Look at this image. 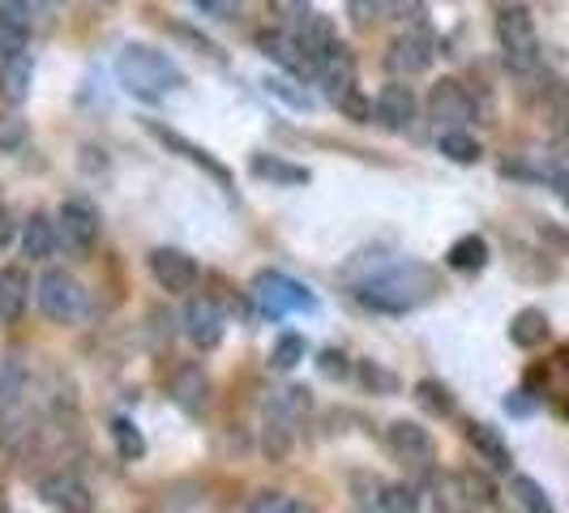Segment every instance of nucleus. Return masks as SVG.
I'll list each match as a JSON object with an SVG mask.
<instances>
[{
	"mask_svg": "<svg viewBox=\"0 0 569 513\" xmlns=\"http://www.w3.org/2000/svg\"><path fill=\"white\" fill-rule=\"evenodd\" d=\"M428 120H437L446 133L450 129H462L471 115H476V99L467 94V86L455 82V78H441V82L428 90Z\"/></svg>",
	"mask_w": 569,
	"mask_h": 513,
	"instance_id": "8",
	"label": "nucleus"
},
{
	"mask_svg": "<svg viewBox=\"0 0 569 513\" xmlns=\"http://www.w3.org/2000/svg\"><path fill=\"white\" fill-rule=\"evenodd\" d=\"M150 133H154V138H163L168 145H176V150H184V159H193V163H201V168L210 171L214 180H223V184H228V171L219 168V163H214V159H210L206 150H198V145H189L184 138H180V133H168V129H159V124H150Z\"/></svg>",
	"mask_w": 569,
	"mask_h": 513,
	"instance_id": "29",
	"label": "nucleus"
},
{
	"mask_svg": "<svg viewBox=\"0 0 569 513\" xmlns=\"http://www.w3.org/2000/svg\"><path fill=\"white\" fill-rule=\"evenodd\" d=\"M201 13H228L231 9V0H193Z\"/></svg>",
	"mask_w": 569,
	"mask_h": 513,
	"instance_id": "44",
	"label": "nucleus"
},
{
	"mask_svg": "<svg viewBox=\"0 0 569 513\" xmlns=\"http://www.w3.org/2000/svg\"><path fill=\"white\" fill-rule=\"evenodd\" d=\"M253 295H257V304L266 309V316H291V313H305V309H317L309 286L287 279L279 270H261L253 279Z\"/></svg>",
	"mask_w": 569,
	"mask_h": 513,
	"instance_id": "5",
	"label": "nucleus"
},
{
	"mask_svg": "<svg viewBox=\"0 0 569 513\" xmlns=\"http://www.w3.org/2000/svg\"><path fill=\"white\" fill-rule=\"evenodd\" d=\"M22 142H27V124L18 115H4L0 120V150H22Z\"/></svg>",
	"mask_w": 569,
	"mask_h": 513,
	"instance_id": "38",
	"label": "nucleus"
},
{
	"mask_svg": "<svg viewBox=\"0 0 569 513\" xmlns=\"http://www.w3.org/2000/svg\"><path fill=\"white\" fill-rule=\"evenodd\" d=\"M497 39H501V52H506L510 69L531 73L540 64V30H536V18L522 4L497 13Z\"/></svg>",
	"mask_w": 569,
	"mask_h": 513,
	"instance_id": "3",
	"label": "nucleus"
},
{
	"mask_svg": "<svg viewBox=\"0 0 569 513\" xmlns=\"http://www.w3.org/2000/svg\"><path fill=\"white\" fill-rule=\"evenodd\" d=\"M39 4H48V0H39Z\"/></svg>",
	"mask_w": 569,
	"mask_h": 513,
	"instance_id": "46",
	"label": "nucleus"
},
{
	"mask_svg": "<svg viewBox=\"0 0 569 513\" xmlns=\"http://www.w3.org/2000/svg\"><path fill=\"white\" fill-rule=\"evenodd\" d=\"M381 9L395 18H407V13H420V0H381Z\"/></svg>",
	"mask_w": 569,
	"mask_h": 513,
	"instance_id": "41",
	"label": "nucleus"
},
{
	"mask_svg": "<svg viewBox=\"0 0 569 513\" xmlns=\"http://www.w3.org/2000/svg\"><path fill=\"white\" fill-rule=\"evenodd\" d=\"M548 339V316L540 309H522V313L510 321V342L513 346H522V351H531V346H540Z\"/></svg>",
	"mask_w": 569,
	"mask_h": 513,
	"instance_id": "22",
	"label": "nucleus"
},
{
	"mask_svg": "<svg viewBox=\"0 0 569 513\" xmlns=\"http://www.w3.org/2000/svg\"><path fill=\"white\" fill-rule=\"evenodd\" d=\"M561 193H566V201H569V180H561Z\"/></svg>",
	"mask_w": 569,
	"mask_h": 513,
	"instance_id": "45",
	"label": "nucleus"
},
{
	"mask_svg": "<svg viewBox=\"0 0 569 513\" xmlns=\"http://www.w3.org/2000/svg\"><path fill=\"white\" fill-rule=\"evenodd\" d=\"M540 112L557 138H569V86L566 82H552L548 90H543Z\"/></svg>",
	"mask_w": 569,
	"mask_h": 513,
	"instance_id": "21",
	"label": "nucleus"
},
{
	"mask_svg": "<svg viewBox=\"0 0 569 513\" xmlns=\"http://www.w3.org/2000/svg\"><path fill=\"white\" fill-rule=\"evenodd\" d=\"M27 39L30 30L22 18H9V13H0V64L13 57H27Z\"/></svg>",
	"mask_w": 569,
	"mask_h": 513,
	"instance_id": "27",
	"label": "nucleus"
},
{
	"mask_svg": "<svg viewBox=\"0 0 569 513\" xmlns=\"http://www.w3.org/2000/svg\"><path fill=\"white\" fill-rule=\"evenodd\" d=\"M381 513H420V492L411 484H390L381 492Z\"/></svg>",
	"mask_w": 569,
	"mask_h": 513,
	"instance_id": "31",
	"label": "nucleus"
},
{
	"mask_svg": "<svg viewBox=\"0 0 569 513\" xmlns=\"http://www.w3.org/2000/svg\"><path fill=\"white\" fill-rule=\"evenodd\" d=\"M321 372H326V376H347V355H342V351H326V355H321Z\"/></svg>",
	"mask_w": 569,
	"mask_h": 513,
	"instance_id": "40",
	"label": "nucleus"
},
{
	"mask_svg": "<svg viewBox=\"0 0 569 513\" xmlns=\"http://www.w3.org/2000/svg\"><path fill=\"white\" fill-rule=\"evenodd\" d=\"M446 261H450L455 270H462V274H476V270H485V265H488L485 235H462V240H455V244H450V253H446Z\"/></svg>",
	"mask_w": 569,
	"mask_h": 513,
	"instance_id": "23",
	"label": "nucleus"
},
{
	"mask_svg": "<svg viewBox=\"0 0 569 513\" xmlns=\"http://www.w3.org/2000/svg\"><path fill=\"white\" fill-rule=\"evenodd\" d=\"M57 235L69 253H90L99 244V214L86 201H64L57 210Z\"/></svg>",
	"mask_w": 569,
	"mask_h": 513,
	"instance_id": "10",
	"label": "nucleus"
},
{
	"mask_svg": "<svg viewBox=\"0 0 569 513\" xmlns=\"http://www.w3.org/2000/svg\"><path fill=\"white\" fill-rule=\"evenodd\" d=\"M300 360H305V339H300V334H283V339L274 342V351H270V364L283 372L296 369Z\"/></svg>",
	"mask_w": 569,
	"mask_h": 513,
	"instance_id": "33",
	"label": "nucleus"
},
{
	"mask_svg": "<svg viewBox=\"0 0 569 513\" xmlns=\"http://www.w3.org/2000/svg\"><path fill=\"white\" fill-rule=\"evenodd\" d=\"M386 445H390V454L399 457L402 466H411V471H428L432 466V436H428V428L411 424V420H399V424H390L386 432Z\"/></svg>",
	"mask_w": 569,
	"mask_h": 513,
	"instance_id": "12",
	"label": "nucleus"
},
{
	"mask_svg": "<svg viewBox=\"0 0 569 513\" xmlns=\"http://www.w3.org/2000/svg\"><path fill=\"white\" fill-rule=\"evenodd\" d=\"M34 300H39V309L48 321H57V325H69V321H82L86 316V286L73 279V274H64V270H48L39 286H34Z\"/></svg>",
	"mask_w": 569,
	"mask_h": 513,
	"instance_id": "4",
	"label": "nucleus"
},
{
	"mask_svg": "<svg viewBox=\"0 0 569 513\" xmlns=\"http://www.w3.org/2000/svg\"><path fill=\"white\" fill-rule=\"evenodd\" d=\"M223 330H228V316H223V309H219L210 295H193V300L184 304V334H189L193 346L214 351V346L223 342Z\"/></svg>",
	"mask_w": 569,
	"mask_h": 513,
	"instance_id": "11",
	"label": "nucleus"
},
{
	"mask_svg": "<svg viewBox=\"0 0 569 513\" xmlns=\"http://www.w3.org/2000/svg\"><path fill=\"white\" fill-rule=\"evenodd\" d=\"M416 112H420V103H416V90L407 82H390L377 94V103H372L377 124L390 129V133H407L416 124Z\"/></svg>",
	"mask_w": 569,
	"mask_h": 513,
	"instance_id": "13",
	"label": "nucleus"
},
{
	"mask_svg": "<svg viewBox=\"0 0 569 513\" xmlns=\"http://www.w3.org/2000/svg\"><path fill=\"white\" fill-rule=\"evenodd\" d=\"M171 394L184 411H201L206 406V394H210V381L201 376V369H180L176 381H171Z\"/></svg>",
	"mask_w": 569,
	"mask_h": 513,
	"instance_id": "24",
	"label": "nucleus"
},
{
	"mask_svg": "<svg viewBox=\"0 0 569 513\" xmlns=\"http://www.w3.org/2000/svg\"><path fill=\"white\" fill-rule=\"evenodd\" d=\"M150 279L163 286L168 295H184V291L198 286L201 270L184 249H154L150 253Z\"/></svg>",
	"mask_w": 569,
	"mask_h": 513,
	"instance_id": "9",
	"label": "nucleus"
},
{
	"mask_svg": "<svg viewBox=\"0 0 569 513\" xmlns=\"http://www.w3.org/2000/svg\"><path fill=\"white\" fill-rule=\"evenodd\" d=\"M57 244H60L57 223L48 214H30L27 223H22V253L30 261H48V256L57 253Z\"/></svg>",
	"mask_w": 569,
	"mask_h": 513,
	"instance_id": "19",
	"label": "nucleus"
},
{
	"mask_svg": "<svg viewBox=\"0 0 569 513\" xmlns=\"http://www.w3.org/2000/svg\"><path fill=\"white\" fill-rule=\"evenodd\" d=\"M305 411H309V394L296 390V385H287V390H279L274 399L266 402V450H270L274 457L287 454L291 432H296V424H300Z\"/></svg>",
	"mask_w": 569,
	"mask_h": 513,
	"instance_id": "7",
	"label": "nucleus"
},
{
	"mask_svg": "<svg viewBox=\"0 0 569 513\" xmlns=\"http://www.w3.org/2000/svg\"><path fill=\"white\" fill-rule=\"evenodd\" d=\"M9 240H13V214H9L4 205H0V249H4Z\"/></svg>",
	"mask_w": 569,
	"mask_h": 513,
	"instance_id": "43",
	"label": "nucleus"
},
{
	"mask_svg": "<svg viewBox=\"0 0 569 513\" xmlns=\"http://www.w3.org/2000/svg\"><path fill=\"white\" fill-rule=\"evenodd\" d=\"M386 64H390L399 78L425 73L428 64H432V34H428V30H407V34H399V39L390 43Z\"/></svg>",
	"mask_w": 569,
	"mask_h": 513,
	"instance_id": "15",
	"label": "nucleus"
},
{
	"mask_svg": "<svg viewBox=\"0 0 569 513\" xmlns=\"http://www.w3.org/2000/svg\"><path fill=\"white\" fill-rule=\"evenodd\" d=\"M30 4H34V0H0V13H9V18H22V22H27Z\"/></svg>",
	"mask_w": 569,
	"mask_h": 513,
	"instance_id": "42",
	"label": "nucleus"
},
{
	"mask_svg": "<svg viewBox=\"0 0 569 513\" xmlns=\"http://www.w3.org/2000/svg\"><path fill=\"white\" fill-rule=\"evenodd\" d=\"M39 496H43L57 513H94V496H90V487H86L78 475H69V471H60V475H43V480H39Z\"/></svg>",
	"mask_w": 569,
	"mask_h": 513,
	"instance_id": "14",
	"label": "nucleus"
},
{
	"mask_svg": "<svg viewBox=\"0 0 569 513\" xmlns=\"http://www.w3.org/2000/svg\"><path fill=\"white\" fill-rule=\"evenodd\" d=\"M416 399L425 402L428 411H437V415H450V411H455L450 390H446V385H437V381H420V385H416Z\"/></svg>",
	"mask_w": 569,
	"mask_h": 513,
	"instance_id": "35",
	"label": "nucleus"
},
{
	"mask_svg": "<svg viewBox=\"0 0 569 513\" xmlns=\"http://www.w3.org/2000/svg\"><path fill=\"white\" fill-rule=\"evenodd\" d=\"M437 145H441V154H446L450 163H462V168L480 163V142H476L471 133H462V129H450V133H441V138H437Z\"/></svg>",
	"mask_w": 569,
	"mask_h": 513,
	"instance_id": "26",
	"label": "nucleus"
},
{
	"mask_svg": "<svg viewBox=\"0 0 569 513\" xmlns=\"http://www.w3.org/2000/svg\"><path fill=\"white\" fill-rule=\"evenodd\" d=\"M112 436H116V450H120V457H142L146 454V441H142V432H138V424L116 420Z\"/></svg>",
	"mask_w": 569,
	"mask_h": 513,
	"instance_id": "34",
	"label": "nucleus"
},
{
	"mask_svg": "<svg viewBox=\"0 0 569 513\" xmlns=\"http://www.w3.org/2000/svg\"><path fill=\"white\" fill-rule=\"evenodd\" d=\"M458 484H462V492H467L476 505H492V501H497V492H492V484H488L480 471H462Z\"/></svg>",
	"mask_w": 569,
	"mask_h": 513,
	"instance_id": "37",
	"label": "nucleus"
},
{
	"mask_svg": "<svg viewBox=\"0 0 569 513\" xmlns=\"http://www.w3.org/2000/svg\"><path fill=\"white\" fill-rule=\"evenodd\" d=\"M317 73H321V86H326V99H330L339 112H347L351 120H369L372 108L365 103V94H360V86H356V64H351L347 52H335Z\"/></svg>",
	"mask_w": 569,
	"mask_h": 513,
	"instance_id": "6",
	"label": "nucleus"
},
{
	"mask_svg": "<svg viewBox=\"0 0 569 513\" xmlns=\"http://www.w3.org/2000/svg\"><path fill=\"white\" fill-rule=\"evenodd\" d=\"M270 9H274L279 18H287V22H305V18H313V13H309V0H270Z\"/></svg>",
	"mask_w": 569,
	"mask_h": 513,
	"instance_id": "39",
	"label": "nucleus"
},
{
	"mask_svg": "<svg viewBox=\"0 0 569 513\" xmlns=\"http://www.w3.org/2000/svg\"><path fill=\"white\" fill-rule=\"evenodd\" d=\"M253 175L257 180H270V184H305V180H309L305 168H291L283 159H266V154L253 159Z\"/></svg>",
	"mask_w": 569,
	"mask_h": 513,
	"instance_id": "28",
	"label": "nucleus"
},
{
	"mask_svg": "<svg viewBox=\"0 0 569 513\" xmlns=\"http://www.w3.org/2000/svg\"><path fill=\"white\" fill-rule=\"evenodd\" d=\"M261 48H266V57H274L291 73H313L305 52H300V43H296V34H261Z\"/></svg>",
	"mask_w": 569,
	"mask_h": 513,
	"instance_id": "25",
	"label": "nucleus"
},
{
	"mask_svg": "<svg viewBox=\"0 0 569 513\" xmlns=\"http://www.w3.org/2000/svg\"><path fill=\"white\" fill-rule=\"evenodd\" d=\"M266 90H270L274 99L291 103V108H300V112H309V108H313V94H309L305 86H296L291 78H279V73H274V78H266Z\"/></svg>",
	"mask_w": 569,
	"mask_h": 513,
	"instance_id": "32",
	"label": "nucleus"
},
{
	"mask_svg": "<svg viewBox=\"0 0 569 513\" xmlns=\"http://www.w3.org/2000/svg\"><path fill=\"white\" fill-rule=\"evenodd\" d=\"M437 295V270L425 261H399L360 283V300L377 313H411Z\"/></svg>",
	"mask_w": 569,
	"mask_h": 513,
	"instance_id": "1",
	"label": "nucleus"
},
{
	"mask_svg": "<svg viewBox=\"0 0 569 513\" xmlns=\"http://www.w3.org/2000/svg\"><path fill=\"white\" fill-rule=\"evenodd\" d=\"M467 441H471V450L485 457L492 471H510L513 466L510 445H506V436L492 424H467Z\"/></svg>",
	"mask_w": 569,
	"mask_h": 513,
	"instance_id": "18",
	"label": "nucleus"
},
{
	"mask_svg": "<svg viewBox=\"0 0 569 513\" xmlns=\"http://www.w3.org/2000/svg\"><path fill=\"white\" fill-rule=\"evenodd\" d=\"M513 496H518L522 513H557L552 510V501H548V492H543L531 475H518V480H513Z\"/></svg>",
	"mask_w": 569,
	"mask_h": 513,
	"instance_id": "30",
	"label": "nucleus"
},
{
	"mask_svg": "<svg viewBox=\"0 0 569 513\" xmlns=\"http://www.w3.org/2000/svg\"><path fill=\"white\" fill-rule=\"evenodd\" d=\"M116 82H120L124 94H133L142 103H159V99H168V94H176L184 86V73L163 52H154L146 43H129L116 57Z\"/></svg>",
	"mask_w": 569,
	"mask_h": 513,
	"instance_id": "2",
	"label": "nucleus"
},
{
	"mask_svg": "<svg viewBox=\"0 0 569 513\" xmlns=\"http://www.w3.org/2000/svg\"><path fill=\"white\" fill-rule=\"evenodd\" d=\"M296 43H300V52L309 60V69H321L335 52H342L339 30H335L330 18H305L300 30H296Z\"/></svg>",
	"mask_w": 569,
	"mask_h": 513,
	"instance_id": "16",
	"label": "nucleus"
},
{
	"mask_svg": "<svg viewBox=\"0 0 569 513\" xmlns=\"http://www.w3.org/2000/svg\"><path fill=\"white\" fill-rule=\"evenodd\" d=\"M249 513H309V510H305L300 501L283 496V492H261V496H253Z\"/></svg>",
	"mask_w": 569,
	"mask_h": 513,
	"instance_id": "36",
	"label": "nucleus"
},
{
	"mask_svg": "<svg viewBox=\"0 0 569 513\" xmlns=\"http://www.w3.org/2000/svg\"><path fill=\"white\" fill-rule=\"evenodd\" d=\"M30 82H34V64L30 57H13L0 64V94L9 99V103H22L30 94Z\"/></svg>",
	"mask_w": 569,
	"mask_h": 513,
	"instance_id": "20",
	"label": "nucleus"
},
{
	"mask_svg": "<svg viewBox=\"0 0 569 513\" xmlns=\"http://www.w3.org/2000/svg\"><path fill=\"white\" fill-rule=\"evenodd\" d=\"M30 304V274L22 265H4L0 270V321L13 325L18 316L27 313Z\"/></svg>",
	"mask_w": 569,
	"mask_h": 513,
	"instance_id": "17",
	"label": "nucleus"
}]
</instances>
